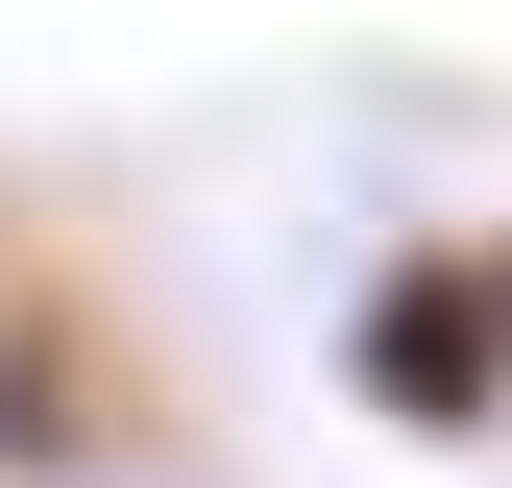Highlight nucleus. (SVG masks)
I'll use <instances>...</instances> for the list:
<instances>
[{"label":"nucleus","mask_w":512,"mask_h":488,"mask_svg":"<svg viewBox=\"0 0 512 488\" xmlns=\"http://www.w3.org/2000/svg\"><path fill=\"white\" fill-rule=\"evenodd\" d=\"M0 440H25V464H122V440H147V366H122L98 293H74V318H49V293L0 318Z\"/></svg>","instance_id":"f03ea898"},{"label":"nucleus","mask_w":512,"mask_h":488,"mask_svg":"<svg viewBox=\"0 0 512 488\" xmlns=\"http://www.w3.org/2000/svg\"><path fill=\"white\" fill-rule=\"evenodd\" d=\"M488 391H512V269H464V244H415V269L366 293V415H415V440H464Z\"/></svg>","instance_id":"f257e3e1"}]
</instances>
